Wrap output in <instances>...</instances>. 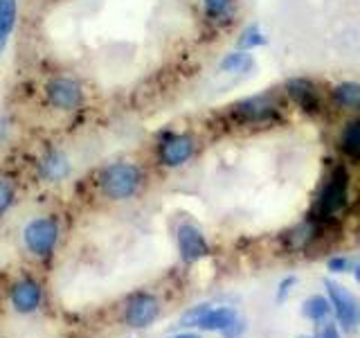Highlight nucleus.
Returning <instances> with one entry per match:
<instances>
[{
    "label": "nucleus",
    "mask_w": 360,
    "mask_h": 338,
    "mask_svg": "<svg viewBox=\"0 0 360 338\" xmlns=\"http://www.w3.org/2000/svg\"><path fill=\"white\" fill-rule=\"evenodd\" d=\"M142 183H144L142 167L131 161L110 163L97 176V187L101 192V196L115 203L133 199L140 192Z\"/></svg>",
    "instance_id": "f257e3e1"
},
{
    "label": "nucleus",
    "mask_w": 360,
    "mask_h": 338,
    "mask_svg": "<svg viewBox=\"0 0 360 338\" xmlns=\"http://www.w3.org/2000/svg\"><path fill=\"white\" fill-rule=\"evenodd\" d=\"M59 221L54 217H34L25 223L22 228V246L25 251L37 257V259H48L54 251H56V244H59Z\"/></svg>",
    "instance_id": "f03ea898"
},
{
    "label": "nucleus",
    "mask_w": 360,
    "mask_h": 338,
    "mask_svg": "<svg viewBox=\"0 0 360 338\" xmlns=\"http://www.w3.org/2000/svg\"><path fill=\"white\" fill-rule=\"evenodd\" d=\"M43 97L48 101V106L54 111L75 113L79 108H84V104H86V88L75 77L56 75L45 82Z\"/></svg>",
    "instance_id": "7ed1b4c3"
},
{
    "label": "nucleus",
    "mask_w": 360,
    "mask_h": 338,
    "mask_svg": "<svg viewBox=\"0 0 360 338\" xmlns=\"http://www.w3.org/2000/svg\"><path fill=\"white\" fill-rule=\"evenodd\" d=\"M155 154H158V163H160L162 167L178 169V167L187 165L191 158H194V154H196V140L191 138L189 133L169 131V133L162 135L160 140H158Z\"/></svg>",
    "instance_id": "20e7f679"
},
{
    "label": "nucleus",
    "mask_w": 360,
    "mask_h": 338,
    "mask_svg": "<svg viewBox=\"0 0 360 338\" xmlns=\"http://www.w3.org/2000/svg\"><path fill=\"white\" fill-rule=\"evenodd\" d=\"M324 287H326V293H329L331 309L335 313L338 323L342 325V330L347 332L356 330V323L360 318V307H358V300L354 298V293L333 280H326Z\"/></svg>",
    "instance_id": "39448f33"
},
{
    "label": "nucleus",
    "mask_w": 360,
    "mask_h": 338,
    "mask_svg": "<svg viewBox=\"0 0 360 338\" xmlns=\"http://www.w3.org/2000/svg\"><path fill=\"white\" fill-rule=\"evenodd\" d=\"M160 315V302L151 293H135L127 300L124 307V320L131 330H146Z\"/></svg>",
    "instance_id": "423d86ee"
},
{
    "label": "nucleus",
    "mask_w": 360,
    "mask_h": 338,
    "mask_svg": "<svg viewBox=\"0 0 360 338\" xmlns=\"http://www.w3.org/2000/svg\"><path fill=\"white\" fill-rule=\"evenodd\" d=\"M176 244L178 253L183 257V262L194 264L198 259L210 255V244L205 239V234L194 223H180L176 230Z\"/></svg>",
    "instance_id": "0eeeda50"
},
{
    "label": "nucleus",
    "mask_w": 360,
    "mask_h": 338,
    "mask_svg": "<svg viewBox=\"0 0 360 338\" xmlns=\"http://www.w3.org/2000/svg\"><path fill=\"white\" fill-rule=\"evenodd\" d=\"M43 302V289L37 280L32 277H20L18 282H14L9 289V304L11 309L20 315H30L34 311H39Z\"/></svg>",
    "instance_id": "6e6552de"
},
{
    "label": "nucleus",
    "mask_w": 360,
    "mask_h": 338,
    "mask_svg": "<svg viewBox=\"0 0 360 338\" xmlns=\"http://www.w3.org/2000/svg\"><path fill=\"white\" fill-rule=\"evenodd\" d=\"M37 172L43 183H50V185L63 183V180L72 174V161L63 149L52 146V149H48L37 161Z\"/></svg>",
    "instance_id": "1a4fd4ad"
},
{
    "label": "nucleus",
    "mask_w": 360,
    "mask_h": 338,
    "mask_svg": "<svg viewBox=\"0 0 360 338\" xmlns=\"http://www.w3.org/2000/svg\"><path fill=\"white\" fill-rule=\"evenodd\" d=\"M347 189H349V176L345 169H335L329 183L324 185L322 194L318 199V210L322 217H333L347 203Z\"/></svg>",
    "instance_id": "9d476101"
},
{
    "label": "nucleus",
    "mask_w": 360,
    "mask_h": 338,
    "mask_svg": "<svg viewBox=\"0 0 360 338\" xmlns=\"http://www.w3.org/2000/svg\"><path fill=\"white\" fill-rule=\"evenodd\" d=\"M275 104L270 97H264V95H257V97H248V99H241L236 101L232 106V113L241 122H266L268 118H273L275 113Z\"/></svg>",
    "instance_id": "9b49d317"
},
{
    "label": "nucleus",
    "mask_w": 360,
    "mask_h": 338,
    "mask_svg": "<svg viewBox=\"0 0 360 338\" xmlns=\"http://www.w3.org/2000/svg\"><path fill=\"white\" fill-rule=\"evenodd\" d=\"M286 95L292 99V104L297 108H302L304 113H315L320 111V97H318V90L315 86L309 82V79H288L286 82Z\"/></svg>",
    "instance_id": "f8f14e48"
},
{
    "label": "nucleus",
    "mask_w": 360,
    "mask_h": 338,
    "mask_svg": "<svg viewBox=\"0 0 360 338\" xmlns=\"http://www.w3.org/2000/svg\"><path fill=\"white\" fill-rule=\"evenodd\" d=\"M255 68V56L245 50H232L221 56L219 70L225 75H245Z\"/></svg>",
    "instance_id": "ddd939ff"
},
{
    "label": "nucleus",
    "mask_w": 360,
    "mask_h": 338,
    "mask_svg": "<svg viewBox=\"0 0 360 338\" xmlns=\"http://www.w3.org/2000/svg\"><path fill=\"white\" fill-rule=\"evenodd\" d=\"M236 318V311L232 307H210V311L202 315L198 323V330L202 332H223Z\"/></svg>",
    "instance_id": "4468645a"
},
{
    "label": "nucleus",
    "mask_w": 360,
    "mask_h": 338,
    "mask_svg": "<svg viewBox=\"0 0 360 338\" xmlns=\"http://www.w3.org/2000/svg\"><path fill=\"white\" fill-rule=\"evenodd\" d=\"M340 149L352 161H360V120H349L340 133Z\"/></svg>",
    "instance_id": "2eb2a0df"
},
{
    "label": "nucleus",
    "mask_w": 360,
    "mask_h": 338,
    "mask_svg": "<svg viewBox=\"0 0 360 338\" xmlns=\"http://www.w3.org/2000/svg\"><path fill=\"white\" fill-rule=\"evenodd\" d=\"M333 99L338 106L349 111H360V84L358 82H340L333 86Z\"/></svg>",
    "instance_id": "dca6fc26"
},
{
    "label": "nucleus",
    "mask_w": 360,
    "mask_h": 338,
    "mask_svg": "<svg viewBox=\"0 0 360 338\" xmlns=\"http://www.w3.org/2000/svg\"><path fill=\"white\" fill-rule=\"evenodd\" d=\"M268 43L266 34L262 32V27L257 25V23H250V25H245L239 34V39H236V50H245V52H252L257 48H264Z\"/></svg>",
    "instance_id": "f3484780"
},
{
    "label": "nucleus",
    "mask_w": 360,
    "mask_h": 338,
    "mask_svg": "<svg viewBox=\"0 0 360 338\" xmlns=\"http://www.w3.org/2000/svg\"><path fill=\"white\" fill-rule=\"evenodd\" d=\"M205 18L212 23H225L234 14V0H200Z\"/></svg>",
    "instance_id": "a211bd4d"
},
{
    "label": "nucleus",
    "mask_w": 360,
    "mask_h": 338,
    "mask_svg": "<svg viewBox=\"0 0 360 338\" xmlns=\"http://www.w3.org/2000/svg\"><path fill=\"white\" fill-rule=\"evenodd\" d=\"M302 313H304V318H309L313 323H322V320H326V315L331 313V302L324 296H311L304 300Z\"/></svg>",
    "instance_id": "6ab92c4d"
},
{
    "label": "nucleus",
    "mask_w": 360,
    "mask_h": 338,
    "mask_svg": "<svg viewBox=\"0 0 360 338\" xmlns=\"http://www.w3.org/2000/svg\"><path fill=\"white\" fill-rule=\"evenodd\" d=\"M14 199H16V192H14V185H11V180L0 176V217L14 206Z\"/></svg>",
    "instance_id": "aec40b11"
},
{
    "label": "nucleus",
    "mask_w": 360,
    "mask_h": 338,
    "mask_svg": "<svg viewBox=\"0 0 360 338\" xmlns=\"http://www.w3.org/2000/svg\"><path fill=\"white\" fill-rule=\"evenodd\" d=\"M210 311V304H196V307L187 309L183 315H180V325L183 327H198V323L202 320V315Z\"/></svg>",
    "instance_id": "412c9836"
},
{
    "label": "nucleus",
    "mask_w": 360,
    "mask_h": 338,
    "mask_svg": "<svg viewBox=\"0 0 360 338\" xmlns=\"http://www.w3.org/2000/svg\"><path fill=\"white\" fill-rule=\"evenodd\" d=\"M16 23L18 20H0V56L7 50V45L11 41V34L16 30Z\"/></svg>",
    "instance_id": "4be33fe9"
},
{
    "label": "nucleus",
    "mask_w": 360,
    "mask_h": 338,
    "mask_svg": "<svg viewBox=\"0 0 360 338\" xmlns=\"http://www.w3.org/2000/svg\"><path fill=\"white\" fill-rule=\"evenodd\" d=\"M0 20H18V0H0Z\"/></svg>",
    "instance_id": "5701e85b"
},
{
    "label": "nucleus",
    "mask_w": 360,
    "mask_h": 338,
    "mask_svg": "<svg viewBox=\"0 0 360 338\" xmlns=\"http://www.w3.org/2000/svg\"><path fill=\"white\" fill-rule=\"evenodd\" d=\"M245 332V323L239 318V315H236V318L228 325V327H225V330L221 332L225 338H241V334Z\"/></svg>",
    "instance_id": "b1692460"
},
{
    "label": "nucleus",
    "mask_w": 360,
    "mask_h": 338,
    "mask_svg": "<svg viewBox=\"0 0 360 338\" xmlns=\"http://www.w3.org/2000/svg\"><path fill=\"white\" fill-rule=\"evenodd\" d=\"M295 284H297V277H295V275H288L286 280H281V282H279V291H277V300H279V302H284Z\"/></svg>",
    "instance_id": "393cba45"
},
{
    "label": "nucleus",
    "mask_w": 360,
    "mask_h": 338,
    "mask_svg": "<svg viewBox=\"0 0 360 338\" xmlns=\"http://www.w3.org/2000/svg\"><path fill=\"white\" fill-rule=\"evenodd\" d=\"M349 264L352 262H349L347 257H333V259H329V264L326 266H329L331 273H345V270L349 268Z\"/></svg>",
    "instance_id": "a878e982"
},
{
    "label": "nucleus",
    "mask_w": 360,
    "mask_h": 338,
    "mask_svg": "<svg viewBox=\"0 0 360 338\" xmlns=\"http://www.w3.org/2000/svg\"><path fill=\"white\" fill-rule=\"evenodd\" d=\"M315 338H340V332L335 330V325H324L322 332L315 336Z\"/></svg>",
    "instance_id": "bb28decb"
},
{
    "label": "nucleus",
    "mask_w": 360,
    "mask_h": 338,
    "mask_svg": "<svg viewBox=\"0 0 360 338\" xmlns=\"http://www.w3.org/2000/svg\"><path fill=\"white\" fill-rule=\"evenodd\" d=\"M7 135H9V122L3 115H0V144H5Z\"/></svg>",
    "instance_id": "cd10ccee"
},
{
    "label": "nucleus",
    "mask_w": 360,
    "mask_h": 338,
    "mask_svg": "<svg viewBox=\"0 0 360 338\" xmlns=\"http://www.w3.org/2000/svg\"><path fill=\"white\" fill-rule=\"evenodd\" d=\"M174 338H200L196 334H180V336H174Z\"/></svg>",
    "instance_id": "c85d7f7f"
},
{
    "label": "nucleus",
    "mask_w": 360,
    "mask_h": 338,
    "mask_svg": "<svg viewBox=\"0 0 360 338\" xmlns=\"http://www.w3.org/2000/svg\"><path fill=\"white\" fill-rule=\"evenodd\" d=\"M354 275H356V280H358V284H360V266H356V268H354Z\"/></svg>",
    "instance_id": "c756f323"
},
{
    "label": "nucleus",
    "mask_w": 360,
    "mask_h": 338,
    "mask_svg": "<svg viewBox=\"0 0 360 338\" xmlns=\"http://www.w3.org/2000/svg\"><path fill=\"white\" fill-rule=\"evenodd\" d=\"M297 338H315V336H297Z\"/></svg>",
    "instance_id": "7c9ffc66"
}]
</instances>
